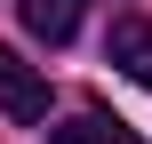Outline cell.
I'll list each match as a JSON object with an SVG mask.
<instances>
[{"mask_svg": "<svg viewBox=\"0 0 152 144\" xmlns=\"http://www.w3.org/2000/svg\"><path fill=\"white\" fill-rule=\"evenodd\" d=\"M0 112H8V120H24V128H32V120H48V80H40L16 48H0Z\"/></svg>", "mask_w": 152, "mask_h": 144, "instance_id": "obj_1", "label": "cell"}, {"mask_svg": "<svg viewBox=\"0 0 152 144\" xmlns=\"http://www.w3.org/2000/svg\"><path fill=\"white\" fill-rule=\"evenodd\" d=\"M104 64H120V72H128L136 88H152V16H112Z\"/></svg>", "mask_w": 152, "mask_h": 144, "instance_id": "obj_2", "label": "cell"}, {"mask_svg": "<svg viewBox=\"0 0 152 144\" xmlns=\"http://www.w3.org/2000/svg\"><path fill=\"white\" fill-rule=\"evenodd\" d=\"M80 8H88V0H16L24 32H32V40H48V48H64V40L80 32Z\"/></svg>", "mask_w": 152, "mask_h": 144, "instance_id": "obj_3", "label": "cell"}, {"mask_svg": "<svg viewBox=\"0 0 152 144\" xmlns=\"http://www.w3.org/2000/svg\"><path fill=\"white\" fill-rule=\"evenodd\" d=\"M48 144H128V128L104 120V112H72L64 128H48Z\"/></svg>", "mask_w": 152, "mask_h": 144, "instance_id": "obj_4", "label": "cell"}]
</instances>
